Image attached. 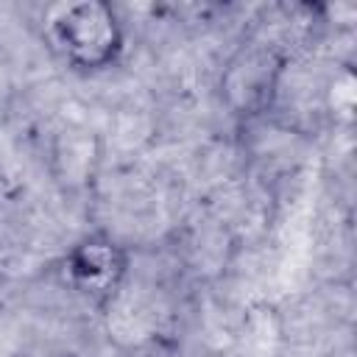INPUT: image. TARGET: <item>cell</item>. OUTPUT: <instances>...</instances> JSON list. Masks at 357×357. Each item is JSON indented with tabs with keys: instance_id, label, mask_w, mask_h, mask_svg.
<instances>
[{
	"instance_id": "7a4b0ae2",
	"label": "cell",
	"mask_w": 357,
	"mask_h": 357,
	"mask_svg": "<svg viewBox=\"0 0 357 357\" xmlns=\"http://www.w3.org/2000/svg\"><path fill=\"white\" fill-rule=\"evenodd\" d=\"M64 268H67V279L75 290H81L89 298L109 301L126 282L128 257H126L123 245H117L109 237L95 234L70 248Z\"/></svg>"
},
{
	"instance_id": "277c9868",
	"label": "cell",
	"mask_w": 357,
	"mask_h": 357,
	"mask_svg": "<svg viewBox=\"0 0 357 357\" xmlns=\"http://www.w3.org/2000/svg\"><path fill=\"white\" fill-rule=\"evenodd\" d=\"M279 335H282V326H279L276 310L265 304L254 307L243 324V349H248L254 357H265L279 343Z\"/></svg>"
},
{
	"instance_id": "5b68a950",
	"label": "cell",
	"mask_w": 357,
	"mask_h": 357,
	"mask_svg": "<svg viewBox=\"0 0 357 357\" xmlns=\"http://www.w3.org/2000/svg\"><path fill=\"white\" fill-rule=\"evenodd\" d=\"M329 106L335 112H340V114L351 112V106H354V78H351V73H343V75H337L332 81V86H329Z\"/></svg>"
},
{
	"instance_id": "6da1fadb",
	"label": "cell",
	"mask_w": 357,
	"mask_h": 357,
	"mask_svg": "<svg viewBox=\"0 0 357 357\" xmlns=\"http://www.w3.org/2000/svg\"><path fill=\"white\" fill-rule=\"evenodd\" d=\"M45 33L53 47L78 70H103L123 53V28L109 3H56L45 14Z\"/></svg>"
},
{
	"instance_id": "3957f363",
	"label": "cell",
	"mask_w": 357,
	"mask_h": 357,
	"mask_svg": "<svg viewBox=\"0 0 357 357\" xmlns=\"http://www.w3.org/2000/svg\"><path fill=\"white\" fill-rule=\"evenodd\" d=\"M106 321H109V332L120 340V343H137L142 337L151 335L153 329V315L148 312V307L131 296H126V290L120 287L109 301H106Z\"/></svg>"
}]
</instances>
